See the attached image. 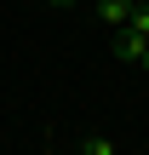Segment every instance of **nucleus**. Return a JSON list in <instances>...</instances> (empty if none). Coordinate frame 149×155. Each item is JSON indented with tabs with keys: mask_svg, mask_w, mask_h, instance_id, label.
I'll use <instances>...</instances> for the list:
<instances>
[{
	"mask_svg": "<svg viewBox=\"0 0 149 155\" xmlns=\"http://www.w3.org/2000/svg\"><path fill=\"white\" fill-rule=\"evenodd\" d=\"M80 155H115V144L103 132H92V138H80Z\"/></svg>",
	"mask_w": 149,
	"mask_h": 155,
	"instance_id": "obj_3",
	"label": "nucleus"
},
{
	"mask_svg": "<svg viewBox=\"0 0 149 155\" xmlns=\"http://www.w3.org/2000/svg\"><path fill=\"white\" fill-rule=\"evenodd\" d=\"M126 29H138V35H149V0H144V6H132V17H126Z\"/></svg>",
	"mask_w": 149,
	"mask_h": 155,
	"instance_id": "obj_4",
	"label": "nucleus"
},
{
	"mask_svg": "<svg viewBox=\"0 0 149 155\" xmlns=\"http://www.w3.org/2000/svg\"><path fill=\"white\" fill-rule=\"evenodd\" d=\"M138 63H144V69H149V46H144V58H138Z\"/></svg>",
	"mask_w": 149,
	"mask_h": 155,
	"instance_id": "obj_5",
	"label": "nucleus"
},
{
	"mask_svg": "<svg viewBox=\"0 0 149 155\" xmlns=\"http://www.w3.org/2000/svg\"><path fill=\"white\" fill-rule=\"evenodd\" d=\"M144 46H149V35H138V29H115V58H121V63H138Z\"/></svg>",
	"mask_w": 149,
	"mask_h": 155,
	"instance_id": "obj_1",
	"label": "nucleus"
},
{
	"mask_svg": "<svg viewBox=\"0 0 149 155\" xmlns=\"http://www.w3.org/2000/svg\"><path fill=\"white\" fill-rule=\"evenodd\" d=\"M132 6H138V0H98V23H109V29H126Z\"/></svg>",
	"mask_w": 149,
	"mask_h": 155,
	"instance_id": "obj_2",
	"label": "nucleus"
},
{
	"mask_svg": "<svg viewBox=\"0 0 149 155\" xmlns=\"http://www.w3.org/2000/svg\"><path fill=\"white\" fill-rule=\"evenodd\" d=\"M46 6H69V0H46Z\"/></svg>",
	"mask_w": 149,
	"mask_h": 155,
	"instance_id": "obj_6",
	"label": "nucleus"
}]
</instances>
